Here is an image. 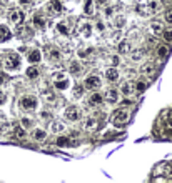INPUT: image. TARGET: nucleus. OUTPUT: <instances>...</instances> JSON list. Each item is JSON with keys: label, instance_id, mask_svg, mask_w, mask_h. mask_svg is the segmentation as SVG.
I'll use <instances>...</instances> for the list:
<instances>
[{"label": "nucleus", "instance_id": "15", "mask_svg": "<svg viewBox=\"0 0 172 183\" xmlns=\"http://www.w3.org/2000/svg\"><path fill=\"white\" fill-rule=\"evenodd\" d=\"M10 37H12V33H10V30H8V27H5V25L0 27V43L7 42Z\"/></svg>", "mask_w": 172, "mask_h": 183}, {"label": "nucleus", "instance_id": "25", "mask_svg": "<svg viewBox=\"0 0 172 183\" xmlns=\"http://www.w3.org/2000/svg\"><path fill=\"white\" fill-rule=\"evenodd\" d=\"M129 50H130V43L127 42V40H122V42L119 43V52H120V53H127Z\"/></svg>", "mask_w": 172, "mask_h": 183}, {"label": "nucleus", "instance_id": "14", "mask_svg": "<svg viewBox=\"0 0 172 183\" xmlns=\"http://www.w3.org/2000/svg\"><path fill=\"white\" fill-rule=\"evenodd\" d=\"M40 60H42V53H40V50L35 48V50H32L29 53V62L30 63H39Z\"/></svg>", "mask_w": 172, "mask_h": 183}, {"label": "nucleus", "instance_id": "42", "mask_svg": "<svg viewBox=\"0 0 172 183\" xmlns=\"http://www.w3.org/2000/svg\"><path fill=\"white\" fill-rule=\"evenodd\" d=\"M112 10H114V8H110V7H109V8H105V15H107V17H110V15L114 14Z\"/></svg>", "mask_w": 172, "mask_h": 183}, {"label": "nucleus", "instance_id": "36", "mask_svg": "<svg viewBox=\"0 0 172 183\" xmlns=\"http://www.w3.org/2000/svg\"><path fill=\"white\" fill-rule=\"evenodd\" d=\"M82 95H84V87L77 85L75 88H74V97H75V98H80Z\"/></svg>", "mask_w": 172, "mask_h": 183}, {"label": "nucleus", "instance_id": "27", "mask_svg": "<svg viewBox=\"0 0 172 183\" xmlns=\"http://www.w3.org/2000/svg\"><path fill=\"white\" fill-rule=\"evenodd\" d=\"M102 95L100 93H92L90 95V105H99V103H102Z\"/></svg>", "mask_w": 172, "mask_h": 183}, {"label": "nucleus", "instance_id": "28", "mask_svg": "<svg viewBox=\"0 0 172 183\" xmlns=\"http://www.w3.org/2000/svg\"><path fill=\"white\" fill-rule=\"evenodd\" d=\"M54 87L57 90H65L68 87V80L65 78V80H59V82H54Z\"/></svg>", "mask_w": 172, "mask_h": 183}, {"label": "nucleus", "instance_id": "37", "mask_svg": "<svg viewBox=\"0 0 172 183\" xmlns=\"http://www.w3.org/2000/svg\"><path fill=\"white\" fill-rule=\"evenodd\" d=\"M145 88H147V83H145V82H142V80H139V82L135 83V90H137V92H140V93H142Z\"/></svg>", "mask_w": 172, "mask_h": 183}, {"label": "nucleus", "instance_id": "29", "mask_svg": "<svg viewBox=\"0 0 172 183\" xmlns=\"http://www.w3.org/2000/svg\"><path fill=\"white\" fill-rule=\"evenodd\" d=\"M55 143H57V147H68V145H70V142H68L67 136H59Z\"/></svg>", "mask_w": 172, "mask_h": 183}, {"label": "nucleus", "instance_id": "24", "mask_svg": "<svg viewBox=\"0 0 172 183\" xmlns=\"http://www.w3.org/2000/svg\"><path fill=\"white\" fill-rule=\"evenodd\" d=\"M57 30H59V33H62L64 37L68 35V27H67L65 22H59V23H57Z\"/></svg>", "mask_w": 172, "mask_h": 183}, {"label": "nucleus", "instance_id": "12", "mask_svg": "<svg viewBox=\"0 0 172 183\" xmlns=\"http://www.w3.org/2000/svg\"><path fill=\"white\" fill-rule=\"evenodd\" d=\"M105 77H107L109 82H117L119 80V72L115 70V67L107 68V70H105Z\"/></svg>", "mask_w": 172, "mask_h": 183}, {"label": "nucleus", "instance_id": "38", "mask_svg": "<svg viewBox=\"0 0 172 183\" xmlns=\"http://www.w3.org/2000/svg\"><path fill=\"white\" fill-rule=\"evenodd\" d=\"M124 23H126V17L119 15V17L115 18V25H117V29H122V27H124Z\"/></svg>", "mask_w": 172, "mask_h": 183}, {"label": "nucleus", "instance_id": "5", "mask_svg": "<svg viewBox=\"0 0 172 183\" xmlns=\"http://www.w3.org/2000/svg\"><path fill=\"white\" fill-rule=\"evenodd\" d=\"M8 18H10L12 23H15V25H20V23H24V20H25V15H24V12L18 10V8H14V10L10 12V15H8Z\"/></svg>", "mask_w": 172, "mask_h": 183}, {"label": "nucleus", "instance_id": "32", "mask_svg": "<svg viewBox=\"0 0 172 183\" xmlns=\"http://www.w3.org/2000/svg\"><path fill=\"white\" fill-rule=\"evenodd\" d=\"M25 135H27V132H25L24 127H17V128H15V136H17V138H25Z\"/></svg>", "mask_w": 172, "mask_h": 183}, {"label": "nucleus", "instance_id": "23", "mask_svg": "<svg viewBox=\"0 0 172 183\" xmlns=\"http://www.w3.org/2000/svg\"><path fill=\"white\" fill-rule=\"evenodd\" d=\"M42 97L45 98L47 102H55V93L52 92V90H42Z\"/></svg>", "mask_w": 172, "mask_h": 183}, {"label": "nucleus", "instance_id": "3", "mask_svg": "<svg viewBox=\"0 0 172 183\" xmlns=\"http://www.w3.org/2000/svg\"><path fill=\"white\" fill-rule=\"evenodd\" d=\"M64 117L68 120V122H77V120L80 118V110L75 107V105H70V107L65 108Z\"/></svg>", "mask_w": 172, "mask_h": 183}, {"label": "nucleus", "instance_id": "11", "mask_svg": "<svg viewBox=\"0 0 172 183\" xmlns=\"http://www.w3.org/2000/svg\"><path fill=\"white\" fill-rule=\"evenodd\" d=\"M145 10L147 14H154V12L159 10V2L157 0H147L145 2Z\"/></svg>", "mask_w": 172, "mask_h": 183}, {"label": "nucleus", "instance_id": "35", "mask_svg": "<svg viewBox=\"0 0 172 183\" xmlns=\"http://www.w3.org/2000/svg\"><path fill=\"white\" fill-rule=\"evenodd\" d=\"M162 38L165 40V42H172V30H162Z\"/></svg>", "mask_w": 172, "mask_h": 183}, {"label": "nucleus", "instance_id": "7", "mask_svg": "<svg viewBox=\"0 0 172 183\" xmlns=\"http://www.w3.org/2000/svg\"><path fill=\"white\" fill-rule=\"evenodd\" d=\"M99 125H100L99 120L94 118V117H89V118L84 122V130H87V132H95V130L99 128Z\"/></svg>", "mask_w": 172, "mask_h": 183}, {"label": "nucleus", "instance_id": "45", "mask_svg": "<svg viewBox=\"0 0 172 183\" xmlns=\"http://www.w3.org/2000/svg\"><path fill=\"white\" fill-rule=\"evenodd\" d=\"M20 4L22 5H27V4H30V0H20Z\"/></svg>", "mask_w": 172, "mask_h": 183}, {"label": "nucleus", "instance_id": "21", "mask_svg": "<svg viewBox=\"0 0 172 183\" xmlns=\"http://www.w3.org/2000/svg\"><path fill=\"white\" fill-rule=\"evenodd\" d=\"M50 130H52L54 133H60V132H64V130H65V125H64L62 122H52Z\"/></svg>", "mask_w": 172, "mask_h": 183}, {"label": "nucleus", "instance_id": "4", "mask_svg": "<svg viewBox=\"0 0 172 183\" xmlns=\"http://www.w3.org/2000/svg\"><path fill=\"white\" fill-rule=\"evenodd\" d=\"M20 107L24 110H35L37 108V98L32 95H25V97L20 98Z\"/></svg>", "mask_w": 172, "mask_h": 183}, {"label": "nucleus", "instance_id": "34", "mask_svg": "<svg viewBox=\"0 0 172 183\" xmlns=\"http://www.w3.org/2000/svg\"><path fill=\"white\" fill-rule=\"evenodd\" d=\"M67 78V75H65L64 72H55L54 75H52V80H54V82H59V80H65Z\"/></svg>", "mask_w": 172, "mask_h": 183}, {"label": "nucleus", "instance_id": "31", "mask_svg": "<svg viewBox=\"0 0 172 183\" xmlns=\"http://www.w3.org/2000/svg\"><path fill=\"white\" fill-rule=\"evenodd\" d=\"M167 53H169V48L165 47V45H161V47L157 48V55L161 58H165V57H167Z\"/></svg>", "mask_w": 172, "mask_h": 183}, {"label": "nucleus", "instance_id": "33", "mask_svg": "<svg viewBox=\"0 0 172 183\" xmlns=\"http://www.w3.org/2000/svg\"><path fill=\"white\" fill-rule=\"evenodd\" d=\"M68 70H70V73H79L80 72V63L79 62H72L70 67H68Z\"/></svg>", "mask_w": 172, "mask_h": 183}, {"label": "nucleus", "instance_id": "26", "mask_svg": "<svg viewBox=\"0 0 172 183\" xmlns=\"http://www.w3.org/2000/svg\"><path fill=\"white\" fill-rule=\"evenodd\" d=\"M151 32L155 33V35L162 32V23L161 22H151Z\"/></svg>", "mask_w": 172, "mask_h": 183}, {"label": "nucleus", "instance_id": "46", "mask_svg": "<svg viewBox=\"0 0 172 183\" xmlns=\"http://www.w3.org/2000/svg\"><path fill=\"white\" fill-rule=\"evenodd\" d=\"M95 2H99V4H105V0H95Z\"/></svg>", "mask_w": 172, "mask_h": 183}, {"label": "nucleus", "instance_id": "10", "mask_svg": "<svg viewBox=\"0 0 172 183\" xmlns=\"http://www.w3.org/2000/svg\"><path fill=\"white\" fill-rule=\"evenodd\" d=\"M105 100H109V102H112V103H115V102L119 100V92L115 88H107L105 90Z\"/></svg>", "mask_w": 172, "mask_h": 183}, {"label": "nucleus", "instance_id": "20", "mask_svg": "<svg viewBox=\"0 0 172 183\" xmlns=\"http://www.w3.org/2000/svg\"><path fill=\"white\" fill-rule=\"evenodd\" d=\"M142 57H144V50L142 48H134V50L130 52V58H132L134 62L142 60Z\"/></svg>", "mask_w": 172, "mask_h": 183}, {"label": "nucleus", "instance_id": "40", "mask_svg": "<svg viewBox=\"0 0 172 183\" xmlns=\"http://www.w3.org/2000/svg\"><path fill=\"white\" fill-rule=\"evenodd\" d=\"M110 62H112V65H114V67H117V65L120 63V57H117V55H114V57L110 58Z\"/></svg>", "mask_w": 172, "mask_h": 183}, {"label": "nucleus", "instance_id": "47", "mask_svg": "<svg viewBox=\"0 0 172 183\" xmlns=\"http://www.w3.org/2000/svg\"><path fill=\"white\" fill-rule=\"evenodd\" d=\"M169 125H170V128H172V120H169Z\"/></svg>", "mask_w": 172, "mask_h": 183}, {"label": "nucleus", "instance_id": "19", "mask_svg": "<svg viewBox=\"0 0 172 183\" xmlns=\"http://www.w3.org/2000/svg\"><path fill=\"white\" fill-rule=\"evenodd\" d=\"M94 4H95V0H87L85 7H84V14L85 15H94L95 14V10H94Z\"/></svg>", "mask_w": 172, "mask_h": 183}, {"label": "nucleus", "instance_id": "16", "mask_svg": "<svg viewBox=\"0 0 172 183\" xmlns=\"http://www.w3.org/2000/svg\"><path fill=\"white\" fill-rule=\"evenodd\" d=\"M49 10H50L52 14H60L62 12V4L59 2V0H52L50 4H49Z\"/></svg>", "mask_w": 172, "mask_h": 183}, {"label": "nucleus", "instance_id": "39", "mask_svg": "<svg viewBox=\"0 0 172 183\" xmlns=\"http://www.w3.org/2000/svg\"><path fill=\"white\" fill-rule=\"evenodd\" d=\"M164 18H165V22H169V23H172V8H167V10H165V14H164Z\"/></svg>", "mask_w": 172, "mask_h": 183}, {"label": "nucleus", "instance_id": "48", "mask_svg": "<svg viewBox=\"0 0 172 183\" xmlns=\"http://www.w3.org/2000/svg\"><path fill=\"white\" fill-rule=\"evenodd\" d=\"M4 2H8V0H4Z\"/></svg>", "mask_w": 172, "mask_h": 183}, {"label": "nucleus", "instance_id": "6", "mask_svg": "<svg viewBox=\"0 0 172 183\" xmlns=\"http://www.w3.org/2000/svg\"><path fill=\"white\" fill-rule=\"evenodd\" d=\"M155 70H157V67H155L154 62H145V63L140 67V73L145 77H152L155 73Z\"/></svg>", "mask_w": 172, "mask_h": 183}, {"label": "nucleus", "instance_id": "9", "mask_svg": "<svg viewBox=\"0 0 172 183\" xmlns=\"http://www.w3.org/2000/svg\"><path fill=\"white\" fill-rule=\"evenodd\" d=\"M85 87L89 90H94V88H99L100 87V78L97 75H90V77H87L85 78Z\"/></svg>", "mask_w": 172, "mask_h": 183}, {"label": "nucleus", "instance_id": "1", "mask_svg": "<svg viewBox=\"0 0 172 183\" xmlns=\"http://www.w3.org/2000/svg\"><path fill=\"white\" fill-rule=\"evenodd\" d=\"M130 118V113L127 108H119V110L114 111V123L117 127H122V125H126L127 122H129Z\"/></svg>", "mask_w": 172, "mask_h": 183}, {"label": "nucleus", "instance_id": "17", "mask_svg": "<svg viewBox=\"0 0 172 183\" xmlns=\"http://www.w3.org/2000/svg\"><path fill=\"white\" fill-rule=\"evenodd\" d=\"M47 55H49V58H50L52 62H59L62 58V53L60 50H57V48H52V50H47Z\"/></svg>", "mask_w": 172, "mask_h": 183}, {"label": "nucleus", "instance_id": "41", "mask_svg": "<svg viewBox=\"0 0 172 183\" xmlns=\"http://www.w3.org/2000/svg\"><path fill=\"white\" fill-rule=\"evenodd\" d=\"M40 117H42L43 120H47V118H50V113H47V111H42V113H40Z\"/></svg>", "mask_w": 172, "mask_h": 183}, {"label": "nucleus", "instance_id": "43", "mask_svg": "<svg viewBox=\"0 0 172 183\" xmlns=\"http://www.w3.org/2000/svg\"><path fill=\"white\" fill-rule=\"evenodd\" d=\"M4 102H5V95L2 93V92H0V105L4 103Z\"/></svg>", "mask_w": 172, "mask_h": 183}, {"label": "nucleus", "instance_id": "8", "mask_svg": "<svg viewBox=\"0 0 172 183\" xmlns=\"http://www.w3.org/2000/svg\"><path fill=\"white\" fill-rule=\"evenodd\" d=\"M79 33L84 38H89V37L92 35V25L87 23V22H80L79 23Z\"/></svg>", "mask_w": 172, "mask_h": 183}, {"label": "nucleus", "instance_id": "30", "mask_svg": "<svg viewBox=\"0 0 172 183\" xmlns=\"http://www.w3.org/2000/svg\"><path fill=\"white\" fill-rule=\"evenodd\" d=\"M27 77H29V78H37V77H39V70H37L35 67H30V68H27Z\"/></svg>", "mask_w": 172, "mask_h": 183}, {"label": "nucleus", "instance_id": "44", "mask_svg": "<svg viewBox=\"0 0 172 183\" xmlns=\"http://www.w3.org/2000/svg\"><path fill=\"white\" fill-rule=\"evenodd\" d=\"M97 29H99V30H104V23H102V22H99V23H97Z\"/></svg>", "mask_w": 172, "mask_h": 183}, {"label": "nucleus", "instance_id": "18", "mask_svg": "<svg viewBox=\"0 0 172 183\" xmlns=\"http://www.w3.org/2000/svg\"><path fill=\"white\" fill-rule=\"evenodd\" d=\"M33 138L39 140V142H43L47 138V132H45V130H42V128H35V130H33Z\"/></svg>", "mask_w": 172, "mask_h": 183}, {"label": "nucleus", "instance_id": "2", "mask_svg": "<svg viewBox=\"0 0 172 183\" xmlns=\"http://www.w3.org/2000/svg\"><path fill=\"white\" fill-rule=\"evenodd\" d=\"M4 67L7 68L8 72H15V70H18V68H20V57L15 55V53H8V57L5 58Z\"/></svg>", "mask_w": 172, "mask_h": 183}, {"label": "nucleus", "instance_id": "22", "mask_svg": "<svg viewBox=\"0 0 172 183\" xmlns=\"http://www.w3.org/2000/svg\"><path fill=\"white\" fill-rule=\"evenodd\" d=\"M120 92L124 95H130L134 92V87H132V83H129V82H124L122 83V87H120Z\"/></svg>", "mask_w": 172, "mask_h": 183}, {"label": "nucleus", "instance_id": "13", "mask_svg": "<svg viewBox=\"0 0 172 183\" xmlns=\"http://www.w3.org/2000/svg\"><path fill=\"white\" fill-rule=\"evenodd\" d=\"M45 23H47V20H45L43 15L37 14L35 17H33V25H35L37 29H45Z\"/></svg>", "mask_w": 172, "mask_h": 183}]
</instances>
